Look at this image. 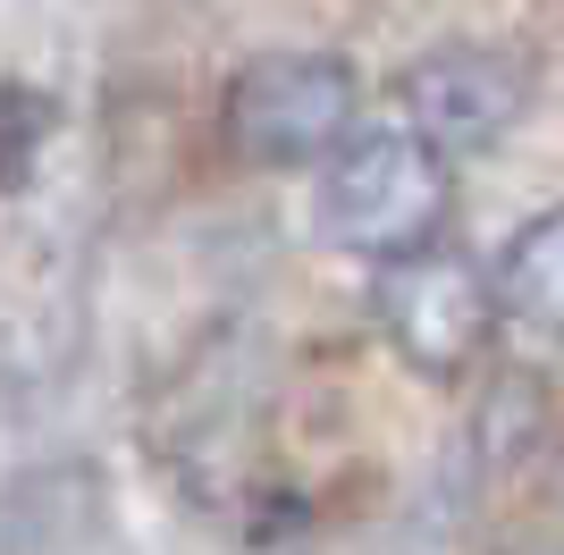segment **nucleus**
Listing matches in <instances>:
<instances>
[{
    "label": "nucleus",
    "mask_w": 564,
    "mask_h": 555,
    "mask_svg": "<svg viewBox=\"0 0 564 555\" xmlns=\"http://www.w3.org/2000/svg\"><path fill=\"white\" fill-rule=\"evenodd\" d=\"M447 210H455V168L430 143H413L404 127H354L346 152L321 161L312 228H321V244L388 270V261L430 253Z\"/></svg>",
    "instance_id": "f257e3e1"
},
{
    "label": "nucleus",
    "mask_w": 564,
    "mask_h": 555,
    "mask_svg": "<svg viewBox=\"0 0 564 555\" xmlns=\"http://www.w3.org/2000/svg\"><path fill=\"white\" fill-rule=\"evenodd\" d=\"M522 110H531V59L506 43H438L397 76V127L430 143L447 168L464 152L506 143Z\"/></svg>",
    "instance_id": "7ed1b4c3"
},
{
    "label": "nucleus",
    "mask_w": 564,
    "mask_h": 555,
    "mask_svg": "<svg viewBox=\"0 0 564 555\" xmlns=\"http://www.w3.org/2000/svg\"><path fill=\"white\" fill-rule=\"evenodd\" d=\"M489 295H497V320H514L531 346H564V203L506 236Z\"/></svg>",
    "instance_id": "39448f33"
},
{
    "label": "nucleus",
    "mask_w": 564,
    "mask_h": 555,
    "mask_svg": "<svg viewBox=\"0 0 564 555\" xmlns=\"http://www.w3.org/2000/svg\"><path fill=\"white\" fill-rule=\"evenodd\" d=\"M531 555H564V538H547V547H531Z\"/></svg>",
    "instance_id": "423d86ee"
},
{
    "label": "nucleus",
    "mask_w": 564,
    "mask_h": 555,
    "mask_svg": "<svg viewBox=\"0 0 564 555\" xmlns=\"http://www.w3.org/2000/svg\"><path fill=\"white\" fill-rule=\"evenodd\" d=\"M362 118V85L337 51H253L219 92L228 152L253 168H312L337 161Z\"/></svg>",
    "instance_id": "f03ea898"
},
{
    "label": "nucleus",
    "mask_w": 564,
    "mask_h": 555,
    "mask_svg": "<svg viewBox=\"0 0 564 555\" xmlns=\"http://www.w3.org/2000/svg\"><path fill=\"white\" fill-rule=\"evenodd\" d=\"M371 320L397 346V362H413L422 379H464L480 362V346L497 337L489 270L471 253H447V244H430L413 261H388L371 286Z\"/></svg>",
    "instance_id": "20e7f679"
}]
</instances>
